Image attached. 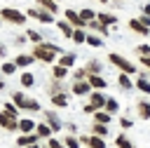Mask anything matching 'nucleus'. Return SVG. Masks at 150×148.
<instances>
[{
    "instance_id": "7ed1b4c3",
    "label": "nucleus",
    "mask_w": 150,
    "mask_h": 148,
    "mask_svg": "<svg viewBox=\"0 0 150 148\" xmlns=\"http://www.w3.org/2000/svg\"><path fill=\"white\" fill-rule=\"evenodd\" d=\"M0 16H2V21L12 23V26H26V21H28V14L19 12L16 7H0Z\"/></svg>"
},
{
    "instance_id": "3c124183",
    "label": "nucleus",
    "mask_w": 150,
    "mask_h": 148,
    "mask_svg": "<svg viewBox=\"0 0 150 148\" xmlns=\"http://www.w3.org/2000/svg\"><path fill=\"white\" fill-rule=\"evenodd\" d=\"M138 19H141V23H143V26H148V28H150V14H141Z\"/></svg>"
},
{
    "instance_id": "8fccbe9b",
    "label": "nucleus",
    "mask_w": 150,
    "mask_h": 148,
    "mask_svg": "<svg viewBox=\"0 0 150 148\" xmlns=\"http://www.w3.org/2000/svg\"><path fill=\"white\" fill-rule=\"evenodd\" d=\"M66 129H68L70 134H77V125H75V122H66Z\"/></svg>"
},
{
    "instance_id": "a211bd4d",
    "label": "nucleus",
    "mask_w": 150,
    "mask_h": 148,
    "mask_svg": "<svg viewBox=\"0 0 150 148\" xmlns=\"http://www.w3.org/2000/svg\"><path fill=\"white\" fill-rule=\"evenodd\" d=\"M35 129H38V122L33 117H21L19 120V134H30Z\"/></svg>"
},
{
    "instance_id": "20e7f679",
    "label": "nucleus",
    "mask_w": 150,
    "mask_h": 148,
    "mask_svg": "<svg viewBox=\"0 0 150 148\" xmlns=\"http://www.w3.org/2000/svg\"><path fill=\"white\" fill-rule=\"evenodd\" d=\"M108 61H110L117 70H122V73H129V75H136V73H138V68H136L127 56H122V54H117V52H110V54H108Z\"/></svg>"
},
{
    "instance_id": "a19ab883",
    "label": "nucleus",
    "mask_w": 150,
    "mask_h": 148,
    "mask_svg": "<svg viewBox=\"0 0 150 148\" xmlns=\"http://www.w3.org/2000/svg\"><path fill=\"white\" fill-rule=\"evenodd\" d=\"M101 38H103V35H98V33L94 35V33H91V35H87V45H89V47H103V40H101Z\"/></svg>"
},
{
    "instance_id": "58836bf2",
    "label": "nucleus",
    "mask_w": 150,
    "mask_h": 148,
    "mask_svg": "<svg viewBox=\"0 0 150 148\" xmlns=\"http://www.w3.org/2000/svg\"><path fill=\"white\" fill-rule=\"evenodd\" d=\"M80 16L89 23V21H94V19H96V12H94L91 7H80Z\"/></svg>"
},
{
    "instance_id": "4d7b16f0",
    "label": "nucleus",
    "mask_w": 150,
    "mask_h": 148,
    "mask_svg": "<svg viewBox=\"0 0 150 148\" xmlns=\"http://www.w3.org/2000/svg\"><path fill=\"white\" fill-rule=\"evenodd\" d=\"M0 28H2V16H0Z\"/></svg>"
},
{
    "instance_id": "0eeeda50",
    "label": "nucleus",
    "mask_w": 150,
    "mask_h": 148,
    "mask_svg": "<svg viewBox=\"0 0 150 148\" xmlns=\"http://www.w3.org/2000/svg\"><path fill=\"white\" fill-rule=\"evenodd\" d=\"M80 141L87 146V148H108L105 143V136H96V134H80Z\"/></svg>"
},
{
    "instance_id": "dca6fc26",
    "label": "nucleus",
    "mask_w": 150,
    "mask_h": 148,
    "mask_svg": "<svg viewBox=\"0 0 150 148\" xmlns=\"http://www.w3.org/2000/svg\"><path fill=\"white\" fill-rule=\"evenodd\" d=\"M117 87H120L122 92H131V89L136 87V82H131V75H129V73H122V70H120V75H117Z\"/></svg>"
},
{
    "instance_id": "bf43d9fd",
    "label": "nucleus",
    "mask_w": 150,
    "mask_h": 148,
    "mask_svg": "<svg viewBox=\"0 0 150 148\" xmlns=\"http://www.w3.org/2000/svg\"><path fill=\"white\" fill-rule=\"evenodd\" d=\"M134 148H136V146H134Z\"/></svg>"
},
{
    "instance_id": "f03ea898",
    "label": "nucleus",
    "mask_w": 150,
    "mask_h": 148,
    "mask_svg": "<svg viewBox=\"0 0 150 148\" xmlns=\"http://www.w3.org/2000/svg\"><path fill=\"white\" fill-rule=\"evenodd\" d=\"M9 99H12L21 110H26V113H40V110H42V108H40V101L33 99V96H26L23 89H14V92L9 94Z\"/></svg>"
},
{
    "instance_id": "72a5a7b5",
    "label": "nucleus",
    "mask_w": 150,
    "mask_h": 148,
    "mask_svg": "<svg viewBox=\"0 0 150 148\" xmlns=\"http://www.w3.org/2000/svg\"><path fill=\"white\" fill-rule=\"evenodd\" d=\"M136 89H138V92H143V94H150V78L138 75V78H136Z\"/></svg>"
},
{
    "instance_id": "ddd939ff",
    "label": "nucleus",
    "mask_w": 150,
    "mask_h": 148,
    "mask_svg": "<svg viewBox=\"0 0 150 148\" xmlns=\"http://www.w3.org/2000/svg\"><path fill=\"white\" fill-rule=\"evenodd\" d=\"M56 28H59V33L63 35V38H73V33H75V26L63 16V19H56Z\"/></svg>"
},
{
    "instance_id": "864d4df0",
    "label": "nucleus",
    "mask_w": 150,
    "mask_h": 148,
    "mask_svg": "<svg viewBox=\"0 0 150 148\" xmlns=\"http://www.w3.org/2000/svg\"><path fill=\"white\" fill-rule=\"evenodd\" d=\"M2 78H5V75H2V73H0V92H2V89H5V87H7V82H5V80H2Z\"/></svg>"
},
{
    "instance_id": "a18cd8bd",
    "label": "nucleus",
    "mask_w": 150,
    "mask_h": 148,
    "mask_svg": "<svg viewBox=\"0 0 150 148\" xmlns=\"http://www.w3.org/2000/svg\"><path fill=\"white\" fill-rule=\"evenodd\" d=\"M131 125H134V120H131V117H127V115H122V117H120V127H122V129H131Z\"/></svg>"
},
{
    "instance_id": "5701e85b",
    "label": "nucleus",
    "mask_w": 150,
    "mask_h": 148,
    "mask_svg": "<svg viewBox=\"0 0 150 148\" xmlns=\"http://www.w3.org/2000/svg\"><path fill=\"white\" fill-rule=\"evenodd\" d=\"M19 85H21V89H30V87H35V75H33L30 70H23V73L19 75Z\"/></svg>"
},
{
    "instance_id": "37998d69",
    "label": "nucleus",
    "mask_w": 150,
    "mask_h": 148,
    "mask_svg": "<svg viewBox=\"0 0 150 148\" xmlns=\"http://www.w3.org/2000/svg\"><path fill=\"white\" fill-rule=\"evenodd\" d=\"M47 146H49V148H68V146L63 143V139H54V136L47 139Z\"/></svg>"
},
{
    "instance_id": "13d9d810",
    "label": "nucleus",
    "mask_w": 150,
    "mask_h": 148,
    "mask_svg": "<svg viewBox=\"0 0 150 148\" xmlns=\"http://www.w3.org/2000/svg\"><path fill=\"white\" fill-rule=\"evenodd\" d=\"M42 148H49V146H42Z\"/></svg>"
},
{
    "instance_id": "2eb2a0df",
    "label": "nucleus",
    "mask_w": 150,
    "mask_h": 148,
    "mask_svg": "<svg viewBox=\"0 0 150 148\" xmlns=\"http://www.w3.org/2000/svg\"><path fill=\"white\" fill-rule=\"evenodd\" d=\"M96 19H98L101 23H105L108 28H112V31L117 28V14H112V12H98Z\"/></svg>"
},
{
    "instance_id": "4c0bfd02",
    "label": "nucleus",
    "mask_w": 150,
    "mask_h": 148,
    "mask_svg": "<svg viewBox=\"0 0 150 148\" xmlns=\"http://www.w3.org/2000/svg\"><path fill=\"white\" fill-rule=\"evenodd\" d=\"M38 5H40V7H45V9H49L52 14H56V12H59V7H56V5H59V0H38Z\"/></svg>"
},
{
    "instance_id": "6e6552de",
    "label": "nucleus",
    "mask_w": 150,
    "mask_h": 148,
    "mask_svg": "<svg viewBox=\"0 0 150 148\" xmlns=\"http://www.w3.org/2000/svg\"><path fill=\"white\" fill-rule=\"evenodd\" d=\"M70 92H73L75 96H89V94L94 92V87L89 85V80H73Z\"/></svg>"
},
{
    "instance_id": "cd10ccee",
    "label": "nucleus",
    "mask_w": 150,
    "mask_h": 148,
    "mask_svg": "<svg viewBox=\"0 0 150 148\" xmlns=\"http://www.w3.org/2000/svg\"><path fill=\"white\" fill-rule=\"evenodd\" d=\"M38 134H40V139H49V136H54V129L47 125V120H40L38 122V129H35Z\"/></svg>"
},
{
    "instance_id": "49530a36",
    "label": "nucleus",
    "mask_w": 150,
    "mask_h": 148,
    "mask_svg": "<svg viewBox=\"0 0 150 148\" xmlns=\"http://www.w3.org/2000/svg\"><path fill=\"white\" fill-rule=\"evenodd\" d=\"M138 63H141L143 68H148V70H150V56H138Z\"/></svg>"
},
{
    "instance_id": "bb28decb",
    "label": "nucleus",
    "mask_w": 150,
    "mask_h": 148,
    "mask_svg": "<svg viewBox=\"0 0 150 148\" xmlns=\"http://www.w3.org/2000/svg\"><path fill=\"white\" fill-rule=\"evenodd\" d=\"M89 132L96 134V136H108V134H110L108 125H103V122H94V120H91V125H89Z\"/></svg>"
},
{
    "instance_id": "b1692460",
    "label": "nucleus",
    "mask_w": 150,
    "mask_h": 148,
    "mask_svg": "<svg viewBox=\"0 0 150 148\" xmlns=\"http://www.w3.org/2000/svg\"><path fill=\"white\" fill-rule=\"evenodd\" d=\"M87 28H89V31H94V33H98V35H103V38H105V35L110 33V28H108L105 23H101L98 19H94V21H89V23H87Z\"/></svg>"
},
{
    "instance_id": "de8ad7c7",
    "label": "nucleus",
    "mask_w": 150,
    "mask_h": 148,
    "mask_svg": "<svg viewBox=\"0 0 150 148\" xmlns=\"http://www.w3.org/2000/svg\"><path fill=\"white\" fill-rule=\"evenodd\" d=\"M82 110H84L87 115H94V113H96V108H94L91 103H84V106H82Z\"/></svg>"
},
{
    "instance_id": "a878e982",
    "label": "nucleus",
    "mask_w": 150,
    "mask_h": 148,
    "mask_svg": "<svg viewBox=\"0 0 150 148\" xmlns=\"http://www.w3.org/2000/svg\"><path fill=\"white\" fill-rule=\"evenodd\" d=\"M129 28L136 33V35H150V28L141 23V19H129Z\"/></svg>"
},
{
    "instance_id": "f257e3e1",
    "label": "nucleus",
    "mask_w": 150,
    "mask_h": 148,
    "mask_svg": "<svg viewBox=\"0 0 150 148\" xmlns=\"http://www.w3.org/2000/svg\"><path fill=\"white\" fill-rule=\"evenodd\" d=\"M30 54H33L38 61H42V63H54V61H56V56H61V54H63V49H61L59 45L49 42V40H42V42H38V45H33Z\"/></svg>"
},
{
    "instance_id": "1a4fd4ad",
    "label": "nucleus",
    "mask_w": 150,
    "mask_h": 148,
    "mask_svg": "<svg viewBox=\"0 0 150 148\" xmlns=\"http://www.w3.org/2000/svg\"><path fill=\"white\" fill-rule=\"evenodd\" d=\"M0 127H2L5 132H19V120H16V117H12L9 113L0 110Z\"/></svg>"
},
{
    "instance_id": "393cba45",
    "label": "nucleus",
    "mask_w": 150,
    "mask_h": 148,
    "mask_svg": "<svg viewBox=\"0 0 150 148\" xmlns=\"http://www.w3.org/2000/svg\"><path fill=\"white\" fill-rule=\"evenodd\" d=\"M87 80H89V85H91L94 89H105V87H108V82H105V78H103L101 73H91Z\"/></svg>"
},
{
    "instance_id": "4be33fe9",
    "label": "nucleus",
    "mask_w": 150,
    "mask_h": 148,
    "mask_svg": "<svg viewBox=\"0 0 150 148\" xmlns=\"http://www.w3.org/2000/svg\"><path fill=\"white\" fill-rule=\"evenodd\" d=\"M75 61H77V54H75V52H63V54L56 59V63H61V66H66V68H73Z\"/></svg>"
},
{
    "instance_id": "5fc2aeb1",
    "label": "nucleus",
    "mask_w": 150,
    "mask_h": 148,
    "mask_svg": "<svg viewBox=\"0 0 150 148\" xmlns=\"http://www.w3.org/2000/svg\"><path fill=\"white\" fill-rule=\"evenodd\" d=\"M143 14H150V2H145V5H143Z\"/></svg>"
},
{
    "instance_id": "603ef678",
    "label": "nucleus",
    "mask_w": 150,
    "mask_h": 148,
    "mask_svg": "<svg viewBox=\"0 0 150 148\" xmlns=\"http://www.w3.org/2000/svg\"><path fill=\"white\" fill-rule=\"evenodd\" d=\"M0 59H7V47L0 42Z\"/></svg>"
},
{
    "instance_id": "473e14b6",
    "label": "nucleus",
    "mask_w": 150,
    "mask_h": 148,
    "mask_svg": "<svg viewBox=\"0 0 150 148\" xmlns=\"http://www.w3.org/2000/svg\"><path fill=\"white\" fill-rule=\"evenodd\" d=\"M63 143L68 146V148H82L84 143L80 141V134H68V136H63Z\"/></svg>"
},
{
    "instance_id": "79ce46f5",
    "label": "nucleus",
    "mask_w": 150,
    "mask_h": 148,
    "mask_svg": "<svg viewBox=\"0 0 150 148\" xmlns=\"http://www.w3.org/2000/svg\"><path fill=\"white\" fill-rule=\"evenodd\" d=\"M87 78H89V70L84 66H80V68L73 70V80H87Z\"/></svg>"
},
{
    "instance_id": "4468645a",
    "label": "nucleus",
    "mask_w": 150,
    "mask_h": 148,
    "mask_svg": "<svg viewBox=\"0 0 150 148\" xmlns=\"http://www.w3.org/2000/svg\"><path fill=\"white\" fill-rule=\"evenodd\" d=\"M49 103H52L54 108H68V103H70V96H68V92H59V94L49 96Z\"/></svg>"
},
{
    "instance_id": "412c9836",
    "label": "nucleus",
    "mask_w": 150,
    "mask_h": 148,
    "mask_svg": "<svg viewBox=\"0 0 150 148\" xmlns=\"http://www.w3.org/2000/svg\"><path fill=\"white\" fill-rule=\"evenodd\" d=\"M136 115L141 120H150V101H145V99L136 101Z\"/></svg>"
},
{
    "instance_id": "f3484780",
    "label": "nucleus",
    "mask_w": 150,
    "mask_h": 148,
    "mask_svg": "<svg viewBox=\"0 0 150 148\" xmlns=\"http://www.w3.org/2000/svg\"><path fill=\"white\" fill-rule=\"evenodd\" d=\"M45 89H47V94H49V96H54V94H59V92H66V82H63V80L52 78V80L47 82V87H45Z\"/></svg>"
},
{
    "instance_id": "39448f33",
    "label": "nucleus",
    "mask_w": 150,
    "mask_h": 148,
    "mask_svg": "<svg viewBox=\"0 0 150 148\" xmlns=\"http://www.w3.org/2000/svg\"><path fill=\"white\" fill-rule=\"evenodd\" d=\"M26 14H28V19H38L40 23H47V26L49 23H56V14H52L45 7H28Z\"/></svg>"
},
{
    "instance_id": "ea45409f",
    "label": "nucleus",
    "mask_w": 150,
    "mask_h": 148,
    "mask_svg": "<svg viewBox=\"0 0 150 148\" xmlns=\"http://www.w3.org/2000/svg\"><path fill=\"white\" fill-rule=\"evenodd\" d=\"M26 35H28V40H30L33 45H38V42H42V40H45V38H42V33H40V31H35V28H28V31H26Z\"/></svg>"
},
{
    "instance_id": "e433bc0d",
    "label": "nucleus",
    "mask_w": 150,
    "mask_h": 148,
    "mask_svg": "<svg viewBox=\"0 0 150 148\" xmlns=\"http://www.w3.org/2000/svg\"><path fill=\"white\" fill-rule=\"evenodd\" d=\"M105 110L112 113V115H117V113H120V101H117L115 96H108V101H105Z\"/></svg>"
},
{
    "instance_id": "c756f323",
    "label": "nucleus",
    "mask_w": 150,
    "mask_h": 148,
    "mask_svg": "<svg viewBox=\"0 0 150 148\" xmlns=\"http://www.w3.org/2000/svg\"><path fill=\"white\" fill-rule=\"evenodd\" d=\"M2 110H5V113H9L12 117H16V120H21V115H19V110H21V108H19V106H16V103H14L12 99L2 103Z\"/></svg>"
},
{
    "instance_id": "c85d7f7f",
    "label": "nucleus",
    "mask_w": 150,
    "mask_h": 148,
    "mask_svg": "<svg viewBox=\"0 0 150 148\" xmlns=\"http://www.w3.org/2000/svg\"><path fill=\"white\" fill-rule=\"evenodd\" d=\"M68 70H70V68H66V66H61V63H54V66H52V78L66 80V78H68Z\"/></svg>"
},
{
    "instance_id": "f8f14e48",
    "label": "nucleus",
    "mask_w": 150,
    "mask_h": 148,
    "mask_svg": "<svg viewBox=\"0 0 150 148\" xmlns=\"http://www.w3.org/2000/svg\"><path fill=\"white\" fill-rule=\"evenodd\" d=\"M33 143H40V134H38V132L19 134V139H16V146H19V148H26V146H33Z\"/></svg>"
},
{
    "instance_id": "7c9ffc66",
    "label": "nucleus",
    "mask_w": 150,
    "mask_h": 148,
    "mask_svg": "<svg viewBox=\"0 0 150 148\" xmlns=\"http://www.w3.org/2000/svg\"><path fill=\"white\" fill-rule=\"evenodd\" d=\"M94 122H103V125H110V122H112V113H108L105 108H101V110H96V113H94Z\"/></svg>"
},
{
    "instance_id": "6e6d98bb",
    "label": "nucleus",
    "mask_w": 150,
    "mask_h": 148,
    "mask_svg": "<svg viewBox=\"0 0 150 148\" xmlns=\"http://www.w3.org/2000/svg\"><path fill=\"white\" fill-rule=\"evenodd\" d=\"M26 148H42L40 143H33V146H26Z\"/></svg>"
},
{
    "instance_id": "9b49d317",
    "label": "nucleus",
    "mask_w": 150,
    "mask_h": 148,
    "mask_svg": "<svg viewBox=\"0 0 150 148\" xmlns=\"http://www.w3.org/2000/svg\"><path fill=\"white\" fill-rule=\"evenodd\" d=\"M105 101H108V96L103 94V89H94L91 94H89V103L96 108V110H101V108H105Z\"/></svg>"
},
{
    "instance_id": "aec40b11",
    "label": "nucleus",
    "mask_w": 150,
    "mask_h": 148,
    "mask_svg": "<svg viewBox=\"0 0 150 148\" xmlns=\"http://www.w3.org/2000/svg\"><path fill=\"white\" fill-rule=\"evenodd\" d=\"M19 70V66H16V61L14 59H5L2 63H0V73L5 75V78H9V75H14Z\"/></svg>"
},
{
    "instance_id": "f704fd0d",
    "label": "nucleus",
    "mask_w": 150,
    "mask_h": 148,
    "mask_svg": "<svg viewBox=\"0 0 150 148\" xmlns=\"http://www.w3.org/2000/svg\"><path fill=\"white\" fill-rule=\"evenodd\" d=\"M84 68H87L89 75H91V73H101V70H103V63H101L98 59H89V61L84 63Z\"/></svg>"
},
{
    "instance_id": "09e8293b",
    "label": "nucleus",
    "mask_w": 150,
    "mask_h": 148,
    "mask_svg": "<svg viewBox=\"0 0 150 148\" xmlns=\"http://www.w3.org/2000/svg\"><path fill=\"white\" fill-rule=\"evenodd\" d=\"M14 42H16V45H26V42H28V35H16Z\"/></svg>"
},
{
    "instance_id": "9d476101",
    "label": "nucleus",
    "mask_w": 150,
    "mask_h": 148,
    "mask_svg": "<svg viewBox=\"0 0 150 148\" xmlns=\"http://www.w3.org/2000/svg\"><path fill=\"white\" fill-rule=\"evenodd\" d=\"M63 16H66V19H68V21H70V23H73L75 28H87V21H84V19L80 16V9L75 12V9L66 7V9H63Z\"/></svg>"
},
{
    "instance_id": "6ab92c4d",
    "label": "nucleus",
    "mask_w": 150,
    "mask_h": 148,
    "mask_svg": "<svg viewBox=\"0 0 150 148\" xmlns=\"http://www.w3.org/2000/svg\"><path fill=\"white\" fill-rule=\"evenodd\" d=\"M14 61H16V66H19V68H28V66H33L38 59H35L33 54H23V52H19V54L14 56Z\"/></svg>"
},
{
    "instance_id": "c9c22d12",
    "label": "nucleus",
    "mask_w": 150,
    "mask_h": 148,
    "mask_svg": "<svg viewBox=\"0 0 150 148\" xmlns=\"http://www.w3.org/2000/svg\"><path fill=\"white\" fill-rule=\"evenodd\" d=\"M75 45H87V33H84V28H75V33H73V38H70Z\"/></svg>"
},
{
    "instance_id": "052dcab7",
    "label": "nucleus",
    "mask_w": 150,
    "mask_h": 148,
    "mask_svg": "<svg viewBox=\"0 0 150 148\" xmlns=\"http://www.w3.org/2000/svg\"><path fill=\"white\" fill-rule=\"evenodd\" d=\"M59 2H61V0H59Z\"/></svg>"
},
{
    "instance_id": "c03bdc74",
    "label": "nucleus",
    "mask_w": 150,
    "mask_h": 148,
    "mask_svg": "<svg viewBox=\"0 0 150 148\" xmlns=\"http://www.w3.org/2000/svg\"><path fill=\"white\" fill-rule=\"evenodd\" d=\"M136 54L138 56H150V45H136Z\"/></svg>"
},
{
    "instance_id": "423d86ee",
    "label": "nucleus",
    "mask_w": 150,
    "mask_h": 148,
    "mask_svg": "<svg viewBox=\"0 0 150 148\" xmlns=\"http://www.w3.org/2000/svg\"><path fill=\"white\" fill-rule=\"evenodd\" d=\"M42 117H45V120H47V125L54 129V134H59V132L66 127V122L59 117V113H56V108H54V106H52V108H47V110H42Z\"/></svg>"
},
{
    "instance_id": "2f4dec72",
    "label": "nucleus",
    "mask_w": 150,
    "mask_h": 148,
    "mask_svg": "<svg viewBox=\"0 0 150 148\" xmlns=\"http://www.w3.org/2000/svg\"><path fill=\"white\" fill-rule=\"evenodd\" d=\"M112 141H115V148H134L131 139H129V136H127L124 132H122V134H117V136H115Z\"/></svg>"
}]
</instances>
